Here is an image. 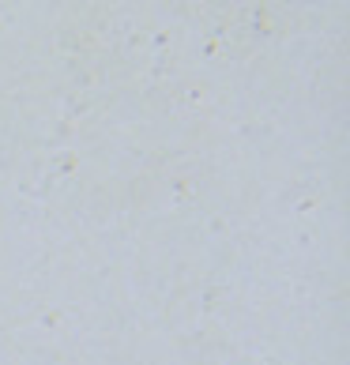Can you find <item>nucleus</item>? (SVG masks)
Instances as JSON below:
<instances>
[]
</instances>
